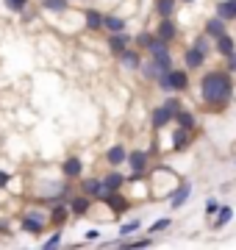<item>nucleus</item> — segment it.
Masks as SVG:
<instances>
[{
  "mask_svg": "<svg viewBox=\"0 0 236 250\" xmlns=\"http://www.w3.org/2000/svg\"><path fill=\"white\" fill-rule=\"evenodd\" d=\"M100 239V231L98 228H89V231H86V242H98Z\"/></svg>",
  "mask_w": 236,
  "mask_h": 250,
  "instance_id": "a19ab883",
  "label": "nucleus"
},
{
  "mask_svg": "<svg viewBox=\"0 0 236 250\" xmlns=\"http://www.w3.org/2000/svg\"><path fill=\"white\" fill-rule=\"evenodd\" d=\"M189 197H192V184H189V181H183V184H178V189H175V192H170V208H173V211H178V208H181Z\"/></svg>",
  "mask_w": 236,
  "mask_h": 250,
  "instance_id": "ddd939ff",
  "label": "nucleus"
},
{
  "mask_svg": "<svg viewBox=\"0 0 236 250\" xmlns=\"http://www.w3.org/2000/svg\"><path fill=\"white\" fill-rule=\"evenodd\" d=\"M156 86H158V89H161L164 95H173V83H170V78H167V72H161V75H158Z\"/></svg>",
  "mask_w": 236,
  "mask_h": 250,
  "instance_id": "e433bc0d",
  "label": "nucleus"
},
{
  "mask_svg": "<svg viewBox=\"0 0 236 250\" xmlns=\"http://www.w3.org/2000/svg\"><path fill=\"white\" fill-rule=\"evenodd\" d=\"M234 164H236V159H234Z\"/></svg>",
  "mask_w": 236,
  "mask_h": 250,
  "instance_id": "c03bdc74",
  "label": "nucleus"
},
{
  "mask_svg": "<svg viewBox=\"0 0 236 250\" xmlns=\"http://www.w3.org/2000/svg\"><path fill=\"white\" fill-rule=\"evenodd\" d=\"M214 53L222 56V59H228V56H234L236 53V39L234 34H222L214 39Z\"/></svg>",
  "mask_w": 236,
  "mask_h": 250,
  "instance_id": "4468645a",
  "label": "nucleus"
},
{
  "mask_svg": "<svg viewBox=\"0 0 236 250\" xmlns=\"http://www.w3.org/2000/svg\"><path fill=\"white\" fill-rule=\"evenodd\" d=\"M170 123H175V114H173V111H167L164 106H156L153 111H150V125H153L156 131L167 128Z\"/></svg>",
  "mask_w": 236,
  "mask_h": 250,
  "instance_id": "2eb2a0df",
  "label": "nucleus"
},
{
  "mask_svg": "<svg viewBox=\"0 0 236 250\" xmlns=\"http://www.w3.org/2000/svg\"><path fill=\"white\" fill-rule=\"evenodd\" d=\"M139 228H142V223H139V220H131V223H122V225H119V236L125 239V236H131V233H137Z\"/></svg>",
  "mask_w": 236,
  "mask_h": 250,
  "instance_id": "2f4dec72",
  "label": "nucleus"
},
{
  "mask_svg": "<svg viewBox=\"0 0 236 250\" xmlns=\"http://www.w3.org/2000/svg\"><path fill=\"white\" fill-rule=\"evenodd\" d=\"M106 45H109V53L114 56V59H119L128 47L134 45V36L125 34V31H119V34H106Z\"/></svg>",
  "mask_w": 236,
  "mask_h": 250,
  "instance_id": "20e7f679",
  "label": "nucleus"
},
{
  "mask_svg": "<svg viewBox=\"0 0 236 250\" xmlns=\"http://www.w3.org/2000/svg\"><path fill=\"white\" fill-rule=\"evenodd\" d=\"M9 184H11V175L6 170H0V189H6Z\"/></svg>",
  "mask_w": 236,
  "mask_h": 250,
  "instance_id": "ea45409f",
  "label": "nucleus"
},
{
  "mask_svg": "<svg viewBox=\"0 0 236 250\" xmlns=\"http://www.w3.org/2000/svg\"><path fill=\"white\" fill-rule=\"evenodd\" d=\"M170 225H173V220H170V217H161V220H156V223L147 228V233H161V231H167Z\"/></svg>",
  "mask_w": 236,
  "mask_h": 250,
  "instance_id": "473e14b6",
  "label": "nucleus"
},
{
  "mask_svg": "<svg viewBox=\"0 0 236 250\" xmlns=\"http://www.w3.org/2000/svg\"><path fill=\"white\" fill-rule=\"evenodd\" d=\"M139 72H142V78L147 81V83H156L158 81V75H161V70H158V64L147 56L145 62H142V67H139Z\"/></svg>",
  "mask_w": 236,
  "mask_h": 250,
  "instance_id": "4be33fe9",
  "label": "nucleus"
},
{
  "mask_svg": "<svg viewBox=\"0 0 236 250\" xmlns=\"http://www.w3.org/2000/svg\"><path fill=\"white\" fill-rule=\"evenodd\" d=\"M128 184V175H122L119 170H111L103 175V187H106V192H119V189Z\"/></svg>",
  "mask_w": 236,
  "mask_h": 250,
  "instance_id": "aec40b11",
  "label": "nucleus"
},
{
  "mask_svg": "<svg viewBox=\"0 0 236 250\" xmlns=\"http://www.w3.org/2000/svg\"><path fill=\"white\" fill-rule=\"evenodd\" d=\"M231 220H234V206H219V211L214 214V231H222Z\"/></svg>",
  "mask_w": 236,
  "mask_h": 250,
  "instance_id": "b1692460",
  "label": "nucleus"
},
{
  "mask_svg": "<svg viewBox=\"0 0 236 250\" xmlns=\"http://www.w3.org/2000/svg\"><path fill=\"white\" fill-rule=\"evenodd\" d=\"M150 39H153V34H147V31H142V34L134 36V45L139 47V50H147V45H150Z\"/></svg>",
  "mask_w": 236,
  "mask_h": 250,
  "instance_id": "f704fd0d",
  "label": "nucleus"
},
{
  "mask_svg": "<svg viewBox=\"0 0 236 250\" xmlns=\"http://www.w3.org/2000/svg\"><path fill=\"white\" fill-rule=\"evenodd\" d=\"M167 78L173 83V92H186L189 89V70L186 67H173V70H167Z\"/></svg>",
  "mask_w": 236,
  "mask_h": 250,
  "instance_id": "423d86ee",
  "label": "nucleus"
},
{
  "mask_svg": "<svg viewBox=\"0 0 236 250\" xmlns=\"http://www.w3.org/2000/svg\"><path fill=\"white\" fill-rule=\"evenodd\" d=\"M192 134H195V131H186V128H181V125H175L173 128V150H178V153L186 150V147L192 145Z\"/></svg>",
  "mask_w": 236,
  "mask_h": 250,
  "instance_id": "6ab92c4d",
  "label": "nucleus"
},
{
  "mask_svg": "<svg viewBox=\"0 0 236 250\" xmlns=\"http://www.w3.org/2000/svg\"><path fill=\"white\" fill-rule=\"evenodd\" d=\"M47 223H50V220H47V217L42 214L39 208H31V211H25V214H22V220H20L22 231L31 233V236H42V233H45V228H47Z\"/></svg>",
  "mask_w": 236,
  "mask_h": 250,
  "instance_id": "7ed1b4c3",
  "label": "nucleus"
},
{
  "mask_svg": "<svg viewBox=\"0 0 236 250\" xmlns=\"http://www.w3.org/2000/svg\"><path fill=\"white\" fill-rule=\"evenodd\" d=\"M175 125H181V128H186V131H195V128H197V117H195V111L181 108V111L175 114Z\"/></svg>",
  "mask_w": 236,
  "mask_h": 250,
  "instance_id": "a878e982",
  "label": "nucleus"
},
{
  "mask_svg": "<svg viewBox=\"0 0 236 250\" xmlns=\"http://www.w3.org/2000/svg\"><path fill=\"white\" fill-rule=\"evenodd\" d=\"M103 31H106V34H119V31H125V17L106 14V20H103Z\"/></svg>",
  "mask_w": 236,
  "mask_h": 250,
  "instance_id": "393cba45",
  "label": "nucleus"
},
{
  "mask_svg": "<svg viewBox=\"0 0 236 250\" xmlns=\"http://www.w3.org/2000/svg\"><path fill=\"white\" fill-rule=\"evenodd\" d=\"M234 98V72L209 70L200 78V103L209 111H222Z\"/></svg>",
  "mask_w": 236,
  "mask_h": 250,
  "instance_id": "f257e3e1",
  "label": "nucleus"
},
{
  "mask_svg": "<svg viewBox=\"0 0 236 250\" xmlns=\"http://www.w3.org/2000/svg\"><path fill=\"white\" fill-rule=\"evenodd\" d=\"M214 14L222 20H228V22H234L236 20V3L234 0H219L217 6H214Z\"/></svg>",
  "mask_w": 236,
  "mask_h": 250,
  "instance_id": "5701e85b",
  "label": "nucleus"
},
{
  "mask_svg": "<svg viewBox=\"0 0 236 250\" xmlns=\"http://www.w3.org/2000/svg\"><path fill=\"white\" fill-rule=\"evenodd\" d=\"M39 6L53 14H64V11H70V0H39Z\"/></svg>",
  "mask_w": 236,
  "mask_h": 250,
  "instance_id": "bb28decb",
  "label": "nucleus"
},
{
  "mask_svg": "<svg viewBox=\"0 0 236 250\" xmlns=\"http://www.w3.org/2000/svg\"><path fill=\"white\" fill-rule=\"evenodd\" d=\"M145 50H139L137 45L134 47H128L125 53L119 56V64H122V67H125V70H139V67H142V62H145Z\"/></svg>",
  "mask_w": 236,
  "mask_h": 250,
  "instance_id": "9d476101",
  "label": "nucleus"
},
{
  "mask_svg": "<svg viewBox=\"0 0 236 250\" xmlns=\"http://www.w3.org/2000/svg\"><path fill=\"white\" fill-rule=\"evenodd\" d=\"M103 20H106V14H100V9H83V22H86V31H92V34H98V31H103Z\"/></svg>",
  "mask_w": 236,
  "mask_h": 250,
  "instance_id": "f3484780",
  "label": "nucleus"
},
{
  "mask_svg": "<svg viewBox=\"0 0 236 250\" xmlns=\"http://www.w3.org/2000/svg\"><path fill=\"white\" fill-rule=\"evenodd\" d=\"M219 206H222V203H219L217 197H206V217H209V220L219 211Z\"/></svg>",
  "mask_w": 236,
  "mask_h": 250,
  "instance_id": "c9c22d12",
  "label": "nucleus"
},
{
  "mask_svg": "<svg viewBox=\"0 0 236 250\" xmlns=\"http://www.w3.org/2000/svg\"><path fill=\"white\" fill-rule=\"evenodd\" d=\"M78 192H83L89 197H98V200H103L109 195L106 187H103V178H78Z\"/></svg>",
  "mask_w": 236,
  "mask_h": 250,
  "instance_id": "39448f33",
  "label": "nucleus"
},
{
  "mask_svg": "<svg viewBox=\"0 0 236 250\" xmlns=\"http://www.w3.org/2000/svg\"><path fill=\"white\" fill-rule=\"evenodd\" d=\"M128 147L122 142H117V145H111L109 150H106V164L109 167H122V164H128Z\"/></svg>",
  "mask_w": 236,
  "mask_h": 250,
  "instance_id": "9b49d317",
  "label": "nucleus"
},
{
  "mask_svg": "<svg viewBox=\"0 0 236 250\" xmlns=\"http://www.w3.org/2000/svg\"><path fill=\"white\" fill-rule=\"evenodd\" d=\"M73 217V211H70V206H64V203H59L56 200L53 206H50V214H47V220H50V225L53 228H64V223Z\"/></svg>",
  "mask_w": 236,
  "mask_h": 250,
  "instance_id": "f8f14e48",
  "label": "nucleus"
},
{
  "mask_svg": "<svg viewBox=\"0 0 236 250\" xmlns=\"http://www.w3.org/2000/svg\"><path fill=\"white\" fill-rule=\"evenodd\" d=\"M28 3H31V0H6V9H9V11H17V14H20V11L28 9Z\"/></svg>",
  "mask_w": 236,
  "mask_h": 250,
  "instance_id": "4c0bfd02",
  "label": "nucleus"
},
{
  "mask_svg": "<svg viewBox=\"0 0 236 250\" xmlns=\"http://www.w3.org/2000/svg\"><path fill=\"white\" fill-rule=\"evenodd\" d=\"M128 167H131L128 181L145 178L147 172H150V153H147V150H131V153H128Z\"/></svg>",
  "mask_w": 236,
  "mask_h": 250,
  "instance_id": "f03ea898",
  "label": "nucleus"
},
{
  "mask_svg": "<svg viewBox=\"0 0 236 250\" xmlns=\"http://www.w3.org/2000/svg\"><path fill=\"white\" fill-rule=\"evenodd\" d=\"M181 3H195V0H181Z\"/></svg>",
  "mask_w": 236,
  "mask_h": 250,
  "instance_id": "37998d69",
  "label": "nucleus"
},
{
  "mask_svg": "<svg viewBox=\"0 0 236 250\" xmlns=\"http://www.w3.org/2000/svg\"><path fill=\"white\" fill-rule=\"evenodd\" d=\"M156 64H158V70L161 72H167V70H173L175 67V59H173V50H164V53H156V56H150Z\"/></svg>",
  "mask_w": 236,
  "mask_h": 250,
  "instance_id": "c85d7f7f",
  "label": "nucleus"
},
{
  "mask_svg": "<svg viewBox=\"0 0 236 250\" xmlns=\"http://www.w3.org/2000/svg\"><path fill=\"white\" fill-rule=\"evenodd\" d=\"M156 36H161V39H167L170 45H173L175 39H178V25H175L173 17H158V25H156L153 31Z\"/></svg>",
  "mask_w": 236,
  "mask_h": 250,
  "instance_id": "1a4fd4ad",
  "label": "nucleus"
},
{
  "mask_svg": "<svg viewBox=\"0 0 236 250\" xmlns=\"http://www.w3.org/2000/svg\"><path fill=\"white\" fill-rule=\"evenodd\" d=\"M103 203L109 206V208H114V211H128L131 208V200L122 195V189L119 192H109V195L103 197Z\"/></svg>",
  "mask_w": 236,
  "mask_h": 250,
  "instance_id": "412c9836",
  "label": "nucleus"
},
{
  "mask_svg": "<svg viewBox=\"0 0 236 250\" xmlns=\"http://www.w3.org/2000/svg\"><path fill=\"white\" fill-rule=\"evenodd\" d=\"M178 3H181V0H156V14H158V17H173Z\"/></svg>",
  "mask_w": 236,
  "mask_h": 250,
  "instance_id": "c756f323",
  "label": "nucleus"
},
{
  "mask_svg": "<svg viewBox=\"0 0 236 250\" xmlns=\"http://www.w3.org/2000/svg\"><path fill=\"white\" fill-rule=\"evenodd\" d=\"M3 231H9V223H6V220H0V233Z\"/></svg>",
  "mask_w": 236,
  "mask_h": 250,
  "instance_id": "79ce46f5",
  "label": "nucleus"
},
{
  "mask_svg": "<svg viewBox=\"0 0 236 250\" xmlns=\"http://www.w3.org/2000/svg\"><path fill=\"white\" fill-rule=\"evenodd\" d=\"M203 34H209L211 39H217V36H222V34H228V20H222V17H209L206 20V25H203Z\"/></svg>",
  "mask_w": 236,
  "mask_h": 250,
  "instance_id": "a211bd4d",
  "label": "nucleus"
},
{
  "mask_svg": "<svg viewBox=\"0 0 236 250\" xmlns=\"http://www.w3.org/2000/svg\"><path fill=\"white\" fill-rule=\"evenodd\" d=\"M192 47H197V50H203L206 56H211V50H214V39H211L209 34H197L195 39H192Z\"/></svg>",
  "mask_w": 236,
  "mask_h": 250,
  "instance_id": "cd10ccee",
  "label": "nucleus"
},
{
  "mask_svg": "<svg viewBox=\"0 0 236 250\" xmlns=\"http://www.w3.org/2000/svg\"><path fill=\"white\" fill-rule=\"evenodd\" d=\"M206 59H209V56L203 53V50H197V47H186V50H183V67H186V70H203V67H206Z\"/></svg>",
  "mask_w": 236,
  "mask_h": 250,
  "instance_id": "6e6552de",
  "label": "nucleus"
},
{
  "mask_svg": "<svg viewBox=\"0 0 236 250\" xmlns=\"http://www.w3.org/2000/svg\"><path fill=\"white\" fill-rule=\"evenodd\" d=\"M61 175L67 181L83 178V161H81V156H70V159H64L61 161Z\"/></svg>",
  "mask_w": 236,
  "mask_h": 250,
  "instance_id": "0eeeda50",
  "label": "nucleus"
},
{
  "mask_svg": "<svg viewBox=\"0 0 236 250\" xmlns=\"http://www.w3.org/2000/svg\"><path fill=\"white\" fill-rule=\"evenodd\" d=\"M61 239H64V236H61V228H56L53 236H47V239L42 242V248H45V250H53V248H59V245H61Z\"/></svg>",
  "mask_w": 236,
  "mask_h": 250,
  "instance_id": "72a5a7b5",
  "label": "nucleus"
},
{
  "mask_svg": "<svg viewBox=\"0 0 236 250\" xmlns=\"http://www.w3.org/2000/svg\"><path fill=\"white\" fill-rule=\"evenodd\" d=\"M161 106L167 108V111H173V114H178V111L183 108V103H181V98H178V92H173V95H170V98L164 100Z\"/></svg>",
  "mask_w": 236,
  "mask_h": 250,
  "instance_id": "7c9ffc66",
  "label": "nucleus"
},
{
  "mask_svg": "<svg viewBox=\"0 0 236 250\" xmlns=\"http://www.w3.org/2000/svg\"><path fill=\"white\" fill-rule=\"evenodd\" d=\"M92 200H95V197H89V195H83V192H78V195L70 200V211H73V217H86V214H89Z\"/></svg>",
  "mask_w": 236,
  "mask_h": 250,
  "instance_id": "dca6fc26",
  "label": "nucleus"
},
{
  "mask_svg": "<svg viewBox=\"0 0 236 250\" xmlns=\"http://www.w3.org/2000/svg\"><path fill=\"white\" fill-rule=\"evenodd\" d=\"M225 70H228V72H234V75H236V53H234V56H228V59H225Z\"/></svg>",
  "mask_w": 236,
  "mask_h": 250,
  "instance_id": "58836bf2",
  "label": "nucleus"
}]
</instances>
